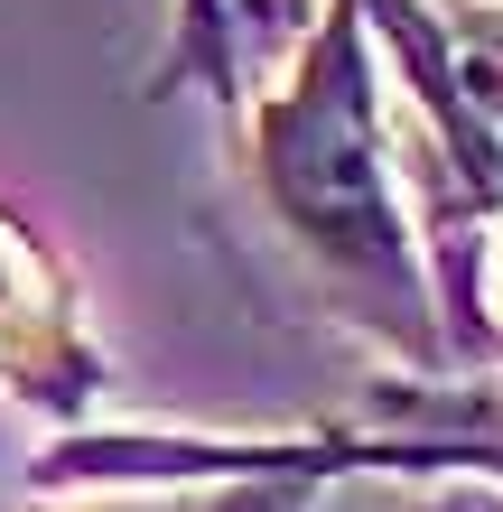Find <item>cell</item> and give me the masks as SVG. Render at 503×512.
<instances>
[{"label":"cell","instance_id":"obj_1","mask_svg":"<svg viewBox=\"0 0 503 512\" xmlns=\"http://www.w3.org/2000/svg\"><path fill=\"white\" fill-rule=\"evenodd\" d=\"M233 205L261 233L280 298L401 382H457L466 345L438 298L429 215L382 103L373 0H317L299 47L233 112Z\"/></svg>","mask_w":503,"mask_h":512},{"label":"cell","instance_id":"obj_3","mask_svg":"<svg viewBox=\"0 0 503 512\" xmlns=\"http://www.w3.org/2000/svg\"><path fill=\"white\" fill-rule=\"evenodd\" d=\"M103 391H112V364L84 326L66 261L0 205V401L47 419V429H75Z\"/></svg>","mask_w":503,"mask_h":512},{"label":"cell","instance_id":"obj_4","mask_svg":"<svg viewBox=\"0 0 503 512\" xmlns=\"http://www.w3.org/2000/svg\"><path fill=\"white\" fill-rule=\"evenodd\" d=\"M177 84H205L224 112H243V66H233V0H168V75L159 94Z\"/></svg>","mask_w":503,"mask_h":512},{"label":"cell","instance_id":"obj_2","mask_svg":"<svg viewBox=\"0 0 503 512\" xmlns=\"http://www.w3.org/2000/svg\"><path fill=\"white\" fill-rule=\"evenodd\" d=\"M47 503L28 512H308L317 485L280 466H252L243 438H66L38 457Z\"/></svg>","mask_w":503,"mask_h":512}]
</instances>
